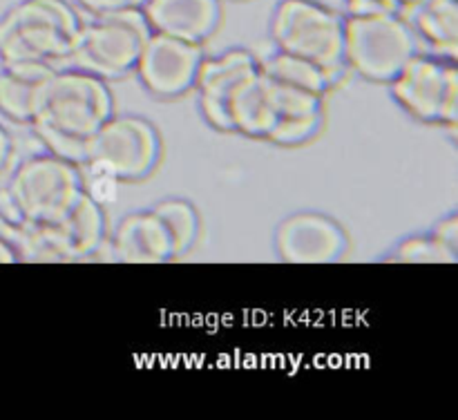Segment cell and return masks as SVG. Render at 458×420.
Wrapping results in <instances>:
<instances>
[{
    "mask_svg": "<svg viewBox=\"0 0 458 420\" xmlns=\"http://www.w3.org/2000/svg\"><path fill=\"white\" fill-rule=\"evenodd\" d=\"M114 114L107 83L83 70H56L43 107L31 121L49 155L74 165L88 161L89 139Z\"/></svg>",
    "mask_w": 458,
    "mask_h": 420,
    "instance_id": "cell-1",
    "label": "cell"
},
{
    "mask_svg": "<svg viewBox=\"0 0 458 420\" xmlns=\"http://www.w3.org/2000/svg\"><path fill=\"white\" fill-rule=\"evenodd\" d=\"M83 21L65 0H22L0 18V61L65 63Z\"/></svg>",
    "mask_w": 458,
    "mask_h": 420,
    "instance_id": "cell-2",
    "label": "cell"
},
{
    "mask_svg": "<svg viewBox=\"0 0 458 420\" xmlns=\"http://www.w3.org/2000/svg\"><path fill=\"white\" fill-rule=\"evenodd\" d=\"M152 34L141 7H123L83 22L74 52L67 63L103 80L121 79L134 71L143 43Z\"/></svg>",
    "mask_w": 458,
    "mask_h": 420,
    "instance_id": "cell-3",
    "label": "cell"
},
{
    "mask_svg": "<svg viewBox=\"0 0 458 420\" xmlns=\"http://www.w3.org/2000/svg\"><path fill=\"white\" fill-rule=\"evenodd\" d=\"M419 52V38L396 12L344 18V65L362 79L389 83Z\"/></svg>",
    "mask_w": 458,
    "mask_h": 420,
    "instance_id": "cell-4",
    "label": "cell"
},
{
    "mask_svg": "<svg viewBox=\"0 0 458 420\" xmlns=\"http://www.w3.org/2000/svg\"><path fill=\"white\" fill-rule=\"evenodd\" d=\"M277 49L316 63L338 79L344 67V18L316 0H280L271 21Z\"/></svg>",
    "mask_w": 458,
    "mask_h": 420,
    "instance_id": "cell-5",
    "label": "cell"
},
{
    "mask_svg": "<svg viewBox=\"0 0 458 420\" xmlns=\"http://www.w3.org/2000/svg\"><path fill=\"white\" fill-rule=\"evenodd\" d=\"M83 192L79 165L54 155H38L18 165L9 181V201L22 223L43 226L67 214Z\"/></svg>",
    "mask_w": 458,
    "mask_h": 420,
    "instance_id": "cell-6",
    "label": "cell"
},
{
    "mask_svg": "<svg viewBox=\"0 0 458 420\" xmlns=\"http://www.w3.org/2000/svg\"><path fill=\"white\" fill-rule=\"evenodd\" d=\"M398 105L423 123L458 128V67L456 61L419 52L392 80Z\"/></svg>",
    "mask_w": 458,
    "mask_h": 420,
    "instance_id": "cell-7",
    "label": "cell"
},
{
    "mask_svg": "<svg viewBox=\"0 0 458 420\" xmlns=\"http://www.w3.org/2000/svg\"><path fill=\"white\" fill-rule=\"evenodd\" d=\"M159 132L141 116L112 114L88 146V168L103 170L119 181H139L159 164Z\"/></svg>",
    "mask_w": 458,
    "mask_h": 420,
    "instance_id": "cell-8",
    "label": "cell"
},
{
    "mask_svg": "<svg viewBox=\"0 0 458 420\" xmlns=\"http://www.w3.org/2000/svg\"><path fill=\"white\" fill-rule=\"evenodd\" d=\"M204 61L201 43L152 31L137 58L139 80L157 98H177L195 88L197 70Z\"/></svg>",
    "mask_w": 458,
    "mask_h": 420,
    "instance_id": "cell-9",
    "label": "cell"
},
{
    "mask_svg": "<svg viewBox=\"0 0 458 420\" xmlns=\"http://www.w3.org/2000/svg\"><path fill=\"white\" fill-rule=\"evenodd\" d=\"M259 71V58L249 49H228L219 56L204 58L197 70L195 88L199 89V107L204 119L219 132H233L231 98L237 89Z\"/></svg>",
    "mask_w": 458,
    "mask_h": 420,
    "instance_id": "cell-10",
    "label": "cell"
},
{
    "mask_svg": "<svg viewBox=\"0 0 458 420\" xmlns=\"http://www.w3.org/2000/svg\"><path fill=\"white\" fill-rule=\"evenodd\" d=\"M264 94L273 114V125L267 134V141L276 146H302L311 141L322 128L325 110H322V94L311 89L295 88L262 74Z\"/></svg>",
    "mask_w": 458,
    "mask_h": 420,
    "instance_id": "cell-11",
    "label": "cell"
},
{
    "mask_svg": "<svg viewBox=\"0 0 458 420\" xmlns=\"http://www.w3.org/2000/svg\"><path fill=\"white\" fill-rule=\"evenodd\" d=\"M276 248L291 264H329L347 250V232L327 214L298 213L277 226Z\"/></svg>",
    "mask_w": 458,
    "mask_h": 420,
    "instance_id": "cell-12",
    "label": "cell"
},
{
    "mask_svg": "<svg viewBox=\"0 0 458 420\" xmlns=\"http://www.w3.org/2000/svg\"><path fill=\"white\" fill-rule=\"evenodd\" d=\"M141 12L152 31L188 43H204L222 21L219 0H146Z\"/></svg>",
    "mask_w": 458,
    "mask_h": 420,
    "instance_id": "cell-13",
    "label": "cell"
},
{
    "mask_svg": "<svg viewBox=\"0 0 458 420\" xmlns=\"http://www.w3.org/2000/svg\"><path fill=\"white\" fill-rule=\"evenodd\" d=\"M58 67L43 61L7 63L0 71V114L16 123H31L43 107Z\"/></svg>",
    "mask_w": 458,
    "mask_h": 420,
    "instance_id": "cell-14",
    "label": "cell"
},
{
    "mask_svg": "<svg viewBox=\"0 0 458 420\" xmlns=\"http://www.w3.org/2000/svg\"><path fill=\"white\" fill-rule=\"evenodd\" d=\"M398 16L434 56L458 58V0H407Z\"/></svg>",
    "mask_w": 458,
    "mask_h": 420,
    "instance_id": "cell-15",
    "label": "cell"
},
{
    "mask_svg": "<svg viewBox=\"0 0 458 420\" xmlns=\"http://www.w3.org/2000/svg\"><path fill=\"white\" fill-rule=\"evenodd\" d=\"M114 255L128 264H159L174 259L168 231L152 208L121 219L114 232Z\"/></svg>",
    "mask_w": 458,
    "mask_h": 420,
    "instance_id": "cell-16",
    "label": "cell"
},
{
    "mask_svg": "<svg viewBox=\"0 0 458 420\" xmlns=\"http://www.w3.org/2000/svg\"><path fill=\"white\" fill-rule=\"evenodd\" d=\"M228 116H231L233 132H242L246 137L267 139L268 130L273 125L271 107H268L267 94H264L262 76L259 71L250 76L244 85L235 92L231 98V107H228Z\"/></svg>",
    "mask_w": 458,
    "mask_h": 420,
    "instance_id": "cell-17",
    "label": "cell"
},
{
    "mask_svg": "<svg viewBox=\"0 0 458 420\" xmlns=\"http://www.w3.org/2000/svg\"><path fill=\"white\" fill-rule=\"evenodd\" d=\"M259 71L271 79L282 80V83L295 85V88L311 89L325 97L329 92L331 85L335 83V76H331L329 71H325L322 67H318L316 63L304 61V58L293 56V54H286L277 49V54L259 61Z\"/></svg>",
    "mask_w": 458,
    "mask_h": 420,
    "instance_id": "cell-18",
    "label": "cell"
},
{
    "mask_svg": "<svg viewBox=\"0 0 458 420\" xmlns=\"http://www.w3.org/2000/svg\"><path fill=\"white\" fill-rule=\"evenodd\" d=\"M152 213L161 219V223L168 231L170 241H173L174 257L186 253L199 235V214L191 201L183 199H165L152 208Z\"/></svg>",
    "mask_w": 458,
    "mask_h": 420,
    "instance_id": "cell-19",
    "label": "cell"
},
{
    "mask_svg": "<svg viewBox=\"0 0 458 420\" xmlns=\"http://www.w3.org/2000/svg\"><path fill=\"white\" fill-rule=\"evenodd\" d=\"M392 262H407V264H456L458 253L450 246L443 244L437 235H414L407 237L398 244V248L392 253Z\"/></svg>",
    "mask_w": 458,
    "mask_h": 420,
    "instance_id": "cell-20",
    "label": "cell"
},
{
    "mask_svg": "<svg viewBox=\"0 0 458 420\" xmlns=\"http://www.w3.org/2000/svg\"><path fill=\"white\" fill-rule=\"evenodd\" d=\"M81 181H83V192L98 206H110L114 204L119 197V179L112 174L103 172V170L88 168L81 165Z\"/></svg>",
    "mask_w": 458,
    "mask_h": 420,
    "instance_id": "cell-21",
    "label": "cell"
},
{
    "mask_svg": "<svg viewBox=\"0 0 458 420\" xmlns=\"http://www.w3.org/2000/svg\"><path fill=\"white\" fill-rule=\"evenodd\" d=\"M349 9V16H360V13H378V12H398L396 0H344Z\"/></svg>",
    "mask_w": 458,
    "mask_h": 420,
    "instance_id": "cell-22",
    "label": "cell"
},
{
    "mask_svg": "<svg viewBox=\"0 0 458 420\" xmlns=\"http://www.w3.org/2000/svg\"><path fill=\"white\" fill-rule=\"evenodd\" d=\"M432 235H437L443 244L450 246L452 250H456L458 253V214L452 213L447 214V217H443L441 222L434 226Z\"/></svg>",
    "mask_w": 458,
    "mask_h": 420,
    "instance_id": "cell-23",
    "label": "cell"
},
{
    "mask_svg": "<svg viewBox=\"0 0 458 420\" xmlns=\"http://www.w3.org/2000/svg\"><path fill=\"white\" fill-rule=\"evenodd\" d=\"M85 12L94 13H106V12H114V9H123V7H137V0H76Z\"/></svg>",
    "mask_w": 458,
    "mask_h": 420,
    "instance_id": "cell-24",
    "label": "cell"
},
{
    "mask_svg": "<svg viewBox=\"0 0 458 420\" xmlns=\"http://www.w3.org/2000/svg\"><path fill=\"white\" fill-rule=\"evenodd\" d=\"M13 262H22L21 250H18L9 239L0 237V264H13Z\"/></svg>",
    "mask_w": 458,
    "mask_h": 420,
    "instance_id": "cell-25",
    "label": "cell"
},
{
    "mask_svg": "<svg viewBox=\"0 0 458 420\" xmlns=\"http://www.w3.org/2000/svg\"><path fill=\"white\" fill-rule=\"evenodd\" d=\"M9 155H12V137H9L7 130L0 125V170H3L4 164H7Z\"/></svg>",
    "mask_w": 458,
    "mask_h": 420,
    "instance_id": "cell-26",
    "label": "cell"
},
{
    "mask_svg": "<svg viewBox=\"0 0 458 420\" xmlns=\"http://www.w3.org/2000/svg\"><path fill=\"white\" fill-rule=\"evenodd\" d=\"M403 3H407V0H396V4H398V9H401V4Z\"/></svg>",
    "mask_w": 458,
    "mask_h": 420,
    "instance_id": "cell-27",
    "label": "cell"
},
{
    "mask_svg": "<svg viewBox=\"0 0 458 420\" xmlns=\"http://www.w3.org/2000/svg\"><path fill=\"white\" fill-rule=\"evenodd\" d=\"M143 3H146V0H137V7H141Z\"/></svg>",
    "mask_w": 458,
    "mask_h": 420,
    "instance_id": "cell-28",
    "label": "cell"
}]
</instances>
